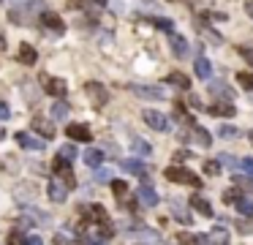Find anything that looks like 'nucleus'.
<instances>
[{
  "instance_id": "obj_1",
  "label": "nucleus",
  "mask_w": 253,
  "mask_h": 245,
  "mask_svg": "<svg viewBox=\"0 0 253 245\" xmlns=\"http://www.w3.org/2000/svg\"><path fill=\"white\" fill-rule=\"evenodd\" d=\"M77 234L82 237L84 245H106L114 237V223L109 221V215L101 204H93L84 210V223L79 226Z\"/></svg>"
},
{
  "instance_id": "obj_2",
  "label": "nucleus",
  "mask_w": 253,
  "mask_h": 245,
  "mask_svg": "<svg viewBox=\"0 0 253 245\" xmlns=\"http://www.w3.org/2000/svg\"><path fill=\"white\" fill-rule=\"evenodd\" d=\"M166 180H171V183H183V185H194V188H199V185H201L199 175H194V172L185 169V166H169V169H166Z\"/></svg>"
},
{
  "instance_id": "obj_3",
  "label": "nucleus",
  "mask_w": 253,
  "mask_h": 245,
  "mask_svg": "<svg viewBox=\"0 0 253 245\" xmlns=\"http://www.w3.org/2000/svg\"><path fill=\"white\" fill-rule=\"evenodd\" d=\"M84 93L93 98V104H95V109H104L106 106V101H109V90L101 85V82H87L84 85Z\"/></svg>"
},
{
  "instance_id": "obj_4",
  "label": "nucleus",
  "mask_w": 253,
  "mask_h": 245,
  "mask_svg": "<svg viewBox=\"0 0 253 245\" xmlns=\"http://www.w3.org/2000/svg\"><path fill=\"white\" fill-rule=\"evenodd\" d=\"M141 120L147 122L153 131H169V117L158 109H144L141 112Z\"/></svg>"
},
{
  "instance_id": "obj_5",
  "label": "nucleus",
  "mask_w": 253,
  "mask_h": 245,
  "mask_svg": "<svg viewBox=\"0 0 253 245\" xmlns=\"http://www.w3.org/2000/svg\"><path fill=\"white\" fill-rule=\"evenodd\" d=\"M41 85H44V90H47L49 95H55V98H63V95L68 93V85H65V79H57V76L44 74V76H41Z\"/></svg>"
},
{
  "instance_id": "obj_6",
  "label": "nucleus",
  "mask_w": 253,
  "mask_h": 245,
  "mask_svg": "<svg viewBox=\"0 0 253 245\" xmlns=\"http://www.w3.org/2000/svg\"><path fill=\"white\" fill-rule=\"evenodd\" d=\"M68 191L71 188L65 185L63 180H57V177H52V180H49V185H47V196L52 199V202H65V199H68Z\"/></svg>"
},
{
  "instance_id": "obj_7",
  "label": "nucleus",
  "mask_w": 253,
  "mask_h": 245,
  "mask_svg": "<svg viewBox=\"0 0 253 245\" xmlns=\"http://www.w3.org/2000/svg\"><path fill=\"white\" fill-rule=\"evenodd\" d=\"M41 25L49 30L52 35H63L65 33V22L57 17V14H52V11H41Z\"/></svg>"
},
{
  "instance_id": "obj_8",
  "label": "nucleus",
  "mask_w": 253,
  "mask_h": 245,
  "mask_svg": "<svg viewBox=\"0 0 253 245\" xmlns=\"http://www.w3.org/2000/svg\"><path fill=\"white\" fill-rule=\"evenodd\" d=\"M65 134H68L71 142H90L93 139V134H90V128L84 125V122H68Z\"/></svg>"
},
{
  "instance_id": "obj_9",
  "label": "nucleus",
  "mask_w": 253,
  "mask_h": 245,
  "mask_svg": "<svg viewBox=\"0 0 253 245\" xmlns=\"http://www.w3.org/2000/svg\"><path fill=\"white\" fill-rule=\"evenodd\" d=\"M204 243L207 245H229V232H226V226L210 229V234H204Z\"/></svg>"
},
{
  "instance_id": "obj_10",
  "label": "nucleus",
  "mask_w": 253,
  "mask_h": 245,
  "mask_svg": "<svg viewBox=\"0 0 253 245\" xmlns=\"http://www.w3.org/2000/svg\"><path fill=\"white\" fill-rule=\"evenodd\" d=\"M169 44H171V52H174L177 58H185V55H188V41H185V35H180V33L171 30V33H169Z\"/></svg>"
},
{
  "instance_id": "obj_11",
  "label": "nucleus",
  "mask_w": 253,
  "mask_h": 245,
  "mask_svg": "<svg viewBox=\"0 0 253 245\" xmlns=\"http://www.w3.org/2000/svg\"><path fill=\"white\" fill-rule=\"evenodd\" d=\"M136 196H139V202L144 204V207H155V204H158V193L150 185H139L136 188Z\"/></svg>"
},
{
  "instance_id": "obj_12",
  "label": "nucleus",
  "mask_w": 253,
  "mask_h": 245,
  "mask_svg": "<svg viewBox=\"0 0 253 245\" xmlns=\"http://www.w3.org/2000/svg\"><path fill=\"white\" fill-rule=\"evenodd\" d=\"M210 112L215 117H234L237 115V109H234V104H231V101H215V104L210 106Z\"/></svg>"
},
{
  "instance_id": "obj_13",
  "label": "nucleus",
  "mask_w": 253,
  "mask_h": 245,
  "mask_svg": "<svg viewBox=\"0 0 253 245\" xmlns=\"http://www.w3.org/2000/svg\"><path fill=\"white\" fill-rule=\"evenodd\" d=\"M191 207H194V210H199L204 218H212V215H215V213H212V207H210V202H207L201 193H194V196H191Z\"/></svg>"
},
{
  "instance_id": "obj_14",
  "label": "nucleus",
  "mask_w": 253,
  "mask_h": 245,
  "mask_svg": "<svg viewBox=\"0 0 253 245\" xmlns=\"http://www.w3.org/2000/svg\"><path fill=\"white\" fill-rule=\"evenodd\" d=\"M30 125H33V131H38V134H41V139H44V142H47V139H52V136H55L52 122H47L44 117H35V120L30 122Z\"/></svg>"
},
{
  "instance_id": "obj_15",
  "label": "nucleus",
  "mask_w": 253,
  "mask_h": 245,
  "mask_svg": "<svg viewBox=\"0 0 253 245\" xmlns=\"http://www.w3.org/2000/svg\"><path fill=\"white\" fill-rule=\"evenodd\" d=\"M120 166H123V169L128 172V175H139V177L147 175V166H144L141 161H136V158H125V161L120 163Z\"/></svg>"
},
{
  "instance_id": "obj_16",
  "label": "nucleus",
  "mask_w": 253,
  "mask_h": 245,
  "mask_svg": "<svg viewBox=\"0 0 253 245\" xmlns=\"http://www.w3.org/2000/svg\"><path fill=\"white\" fill-rule=\"evenodd\" d=\"M17 142L25 147V150H41V147H44V139H35V136L25 134V131H19V134H17Z\"/></svg>"
},
{
  "instance_id": "obj_17",
  "label": "nucleus",
  "mask_w": 253,
  "mask_h": 245,
  "mask_svg": "<svg viewBox=\"0 0 253 245\" xmlns=\"http://www.w3.org/2000/svg\"><path fill=\"white\" fill-rule=\"evenodd\" d=\"M17 60H19V63H25V65H33L35 60H38V52H35V47H30V44H22V47H19Z\"/></svg>"
},
{
  "instance_id": "obj_18",
  "label": "nucleus",
  "mask_w": 253,
  "mask_h": 245,
  "mask_svg": "<svg viewBox=\"0 0 253 245\" xmlns=\"http://www.w3.org/2000/svg\"><path fill=\"white\" fill-rule=\"evenodd\" d=\"M84 163H87L90 169H98L101 163H104V153L98 150V147H90V150H84Z\"/></svg>"
},
{
  "instance_id": "obj_19",
  "label": "nucleus",
  "mask_w": 253,
  "mask_h": 245,
  "mask_svg": "<svg viewBox=\"0 0 253 245\" xmlns=\"http://www.w3.org/2000/svg\"><path fill=\"white\" fill-rule=\"evenodd\" d=\"M191 142H194V145H201V147H210L212 145L210 134H207L204 128H199V125H191Z\"/></svg>"
},
{
  "instance_id": "obj_20",
  "label": "nucleus",
  "mask_w": 253,
  "mask_h": 245,
  "mask_svg": "<svg viewBox=\"0 0 253 245\" xmlns=\"http://www.w3.org/2000/svg\"><path fill=\"white\" fill-rule=\"evenodd\" d=\"M194 71H196V76H199V79H210V76H212V65H210V60H207V58H196Z\"/></svg>"
},
{
  "instance_id": "obj_21",
  "label": "nucleus",
  "mask_w": 253,
  "mask_h": 245,
  "mask_svg": "<svg viewBox=\"0 0 253 245\" xmlns=\"http://www.w3.org/2000/svg\"><path fill=\"white\" fill-rule=\"evenodd\" d=\"M131 90H134L136 95H141V98H158V101L164 98V90L161 88H141V85H134Z\"/></svg>"
},
{
  "instance_id": "obj_22",
  "label": "nucleus",
  "mask_w": 253,
  "mask_h": 245,
  "mask_svg": "<svg viewBox=\"0 0 253 245\" xmlns=\"http://www.w3.org/2000/svg\"><path fill=\"white\" fill-rule=\"evenodd\" d=\"M74 158H77V145H63L60 147V153H57V161H63V163H74Z\"/></svg>"
},
{
  "instance_id": "obj_23",
  "label": "nucleus",
  "mask_w": 253,
  "mask_h": 245,
  "mask_svg": "<svg viewBox=\"0 0 253 245\" xmlns=\"http://www.w3.org/2000/svg\"><path fill=\"white\" fill-rule=\"evenodd\" d=\"M210 90H212L215 95H226L229 101H231V95H234V93H231V88L226 85V82H210Z\"/></svg>"
},
{
  "instance_id": "obj_24",
  "label": "nucleus",
  "mask_w": 253,
  "mask_h": 245,
  "mask_svg": "<svg viewBox=\"0 0 253 245\" xmlns=\"http://www.w3.org/2000/svg\"><path fill=\"white\" fill-rule=\"evenodd\" d=\"M169 85H177L180 90H188L191 88V79L185 74H177V71H174V74H169Z\"/></svg>"
},
{
  "instance_id": "obj_25",
  "label": "nucleus",
  "mask_w": 253,
  "mask_h": 245,
  "mask_svg": "<svg viewBox=\"0 0 253 245\" xmlns=\"http://www.w3.org/2000/svg\"><path fill=\"white\" fill-rule=\"evenodd\" d=\"M237 210H240V215H245V218H253V199H245L242 196L240 202L234 204Z\"/></svg>"
},
{
  "instance_id": "obj_26",
  "label": "nucleus",
  "mask_w": 253,
  "mask_h": 245,
  "mask_svg": "<svg viewBox=\"0 0 253 245\" xmlns=\"http://www.w3.org/2000/svg\"><path fill=\"white\" fill-rule=\"evenodd\" d=\"M242 196H245V193H242V191H240V188H237V185H234V188H229V191H226V193H224V202H226V204H237V202H240V199H242Z\"/></svg>"
},
{
  "instance_id": "obj_27",
  "label": "nucleus",
  "mask_w": 253,
  "mask_h": 245,
  "mask_svg": "<svg viewBox=\"0 0 253 245\" xmlns=\"http://www.w3.org/2000/svg\"><path fill=\"white\" fill-rule=\"evenodd\" d=\"M52 117H55V120H63V117H68V104H65V101H57V104L52 106Z\"/></svg>"
},
{
  "instance_id": "obj_28",
  "label": "nucleus",
  "mask_w": 253,
  "mask_h": 245,
  "mask_svg": "<svg viewBox=\"0 0 253 245\" xmlns=\"http://www.w3.org/2000/svg\"><path fill=\"white\" fill-rule=\"evenodd\" d=\"M112 193L117 199H125V196H128V185H125L123 180H112Z\"/></svg>"
},
{
  "instance_id": "obj_29",
  "label": "nucleus",
  "mask_w": 253,
  "mask_h": 245,
  "mask_svg": "<svg viewBox=\"0 0 253 245\" xmlns=\"http://www.w3.org/2000/svg\"><path fill=\"white\" fill-rule=\"evenodd\" d=\"M237 79H240V85L245 90H253V71H240V74H237Z\"/></svg>"
},
{
  "instance_id": "obj_30",
  "label": "nucleus",
  "mask_w": 253,
  "mask_h": 245,
  "mask_svg": "<svg viewBox=\"0 0 253 245\" xmlns=\"http://www.w3.org/2000/svg\"><path fill=\"white\" fill-rule=\"evenodd\" d=\"M134 153H139V155H150V153H153V147H150L144 139H134Z\"/></svg>"
},
{
  "instance_id": "obj_31",
  "label": "nucleus",
  "mask_w": 253,
  "mask_h": 245,
  "mask_svg": "<svg viewBox=\"0 0 253 245\" xmlns=\"http://www.w3.org/2000/svg\"><path fill=\"white\" fill-rule=\"evenodd\" d=\"M224 139H234V136H240V131L237 128H231V125H221V131H218Z\"/></svg>"
},
{
  "instance_id": "obj_32",
  "label": "nucleus",
  "mask_w": 253,
  "mask_h": 245,
  "mask_svg": "<svg viewBox=\"0 0 253 245\" xmlns=\"http://www.w3.org/2000/svg\"><path fill=\"white\" fill-rule=\"evenodd\" d=\"M204 172H207V175H212V177L221 175V163H218V161H207V163H204Z\"/></svg>"
},
{
  "instance_id": "obj_33",
  "label": "nucleus",
  "mask_w": 253,
  "mask_h": 245,
  "mask_svg": "<svg viewBox=\"0 0 253 245\" xmlns=\"http://www.w3.org/2000/svg\"><path fill=\"white\" fill-rule=\"evenodd\" d=\"M218 163H229V169H240V158H234V155H221Z\"/></svg>"
},
{
  "instance_id": "obj_34",
  "label": "nucleus",
  "mask_w": 253,
  "mask_h": 245,
  "mask_svg": "<svg viewBox=\"0 0 253 245\" xmlns=\"http://www.w3.org/2000/svg\"><path fill=\"white\" fill-rule=\"evenodd\" d=\"M240 169L245 172V175L253 177V158H242V161H240Z\"/></svg>"
},
{
  "instance_id": "obj_35",
  "label": "nucleus",
  "mask_w": 253,
  "mask_h": 245,
  "mask_svg": "<svg viewBox=\"0 0 253 245\" xmlns=\"http://www.w3.org/2000/svg\"><path fill=\"white\" fill-rule=\"evenodd\" d=\"M153 25H155V28H161V30H166V33H171V22H169V19H153Z\"/></svg>"
},
{
  "instance_id": "obj_36",
  "label": "nucleus",
  "mask_w": 253,
  "mask_h": 245,
  "mask_svg": "<svg viewBox=\"0 0 253 245\" xmlns=\"http://www.w3.org/2000/svg\"><path fill=\"white\" fill-rule=\"evenodd\" d=\"M25 243V240H22V232H19V229H17V232H11V237H8V245H22Z\"/></svg>"
},
{
  "instance_id": "obj_37",
  "label": "nucleus",
  "mask_w": 253,
  "mask_h": 245,
  "mask_svg": "<svg viewBox=\"0 0 253 245\" xmlns=\"http://www.w3.org/2000/svg\"><path fill=\"white\" fill-rule=\"evenodd\" d=\"M174 218H177V221H183V223H191V215H188V213H183L180 207H174Z\"/></svg>"
},
{
  "instance_id": "obj_38",
  "label": "nucleus",
  "mask_w": 253,
  "mask_h": 245,
  "mask_svg": "<svg viewBox=\"0 0 253 245\" xmlns=\"http://www.w3.org/2000/svg\"><path fill=\"white\" fill-rule=\"evenodd\" d=\"M8 117H11V109H8V106L3 104V101H0V122H6Z\"/></svg>"
},
{
  "instance_id": "obj_39",
  "label": "nucleus",
  "mask_w": 253,
  "mask_h": 245,
  "mask_svg": "<svg viewBox=\"0 0 253 245\" xmlns=\"http://www.w3.org/2000/svg\"><path fill=\"white\" fill-rule=\"evenodd\" d=\"M104 8L106 6V0H84V8Z\"/></svg>"
},
{
  "instance_id": "obj_40",
  "label": "nucleus",
  "mask_w": 253,
  "mask_h": 245,
  "mask_svg": "<svg viewBox=\"0 0 253 245\" xmlns=\"http://www.w3.org/2000/svg\"><path fill=\"white\" fill-rule=\"evenodd\" d=\"M22 245H44V240L38 237V234H33V237H25V243Z\"/></svg>"
},
{
  "instance_id": "obj_41",
  "label": "nucleus",
  "mask_w": 253,
  "mask_h": 245,
  "mask_svg": "<svg viewBox=\"0 0 253 245\" xmlns=\"http://www.w3.org/2000/svg\"><path fill=\"white\" fill-rule=\"evenodd\" d=\"M55 245H71L68 240H65V234H55V240H52Z\"/></svg>"
},
{
  "instance_id": "obj_42",
  "label": "nucleus",
  "mask_w": 253,
  "mask_h": 245,
  "mask_svg": "<svg viewBox=\"0 0 253 245\" xmlns=\"http://www.w3.org/2000/svg\"><path fill=\"white\" fill-rule=\"evenodd\" d=\"M240 229H242V234H253V226L245 223V221H240Z\"/></svg>"
},
{
  "instance_id": "obj_43",
  "label": "nucleus",
  "mask_w": 253,
  "mask_h": 245,
  "mask_svg": "<svg viewBox=\"0 0 253 245\" xmlns=\"http://www.w3.org/2000/svg\"><path fill=\"white\" fill-rule=\"evenodd\" d=\"M106 177H109V169H98V172H95V180H106Z\"/></svg>"
},
{
  "instance_id": "obj_44",
  "label": "nucleus",
  "mask_w": 253,
  "mask_h": 245,
  "mask_svg": "<svg viewBox=\"0 0 253 245\" xmlns=\"http://www.w3.org/2000/svg\"><path fill=\"white\" fill-rule=\"evenodd\" d=\"M242 58H245V60H248V63H251V65H253V49H242Z\"/></svg>"
},
{
  "instance_id": "obj_45",
  "label": "nucleus",
  "mask_w": 253,
  "mask_h": 245,
  "mask_svg": "<svg viewBox=\"0 0 253 245\" xmlns=\"http://www.w3.org/2000/svg\"><path fill=\"white\" fill-rule=\"evenodd\" d=\"M245 14L253 19V0H245Z\"/></svg>"
},
{
  "instance_id": "obj_46",
  "label": "nucleus",
  "mask_w": 253,
  "mask_h": 245,
  "mask_svg": "<svg viewBox=\"0 0 253 245\" xmlns=\"http://www.w3.org/2000/svg\"><path fill=\"white\" fill-rule=\"evenodd\" d=\"M0 52H6V35L0 33Z\"/></svg>"
},
{
  "instance_id": "obj_47",
  "label": "nucleus",
  "mask_w": 253,
  "mask_h": 245,
  "mask_svg": "<svg viewBox=\"0 0 253 245\" xmlns=\"http://www.w3.org/2000/svg\"><path fill=\"white\" fill-rule=\"evenodd\" d=\"M248 139H251V145H253V131H251V134H248Z\"/></svg>"
},
{
  "instance_id": "obj_48",
  "label": "nucleus",
  "mask_w": 253,
  "mask_h": 245,
  "mask_svg": "<svg viewBox=\"0 0 253 245\" xmlns=\"http://www.w3.org/2000/svg\"><path fill=\"white\" fill-rule=\"evenodd\" d=\"M0 3H3V0H0Z\"/></svg>"
}]
</instances>
